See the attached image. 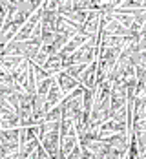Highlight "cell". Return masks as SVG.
I'll use <instances>...</instances> for the list:
<instances>
[{
    "label": "cell",
    "mask_w": 146,
    "mask_h": 159,
    "mask_svg": "<svg viewBox=\"0 0 146 159\" xmlns=\"http://www.w3.org/2000/svg\"><path fill=\"white\" fill-rule=\"evenodd\" d=\"M75 86V80L71 79L69 75H62V80H60V88L64 90V92H68L69 88H73Z\"/></svg>",
    "instance_id": "cell-1"
}]
</instances>
